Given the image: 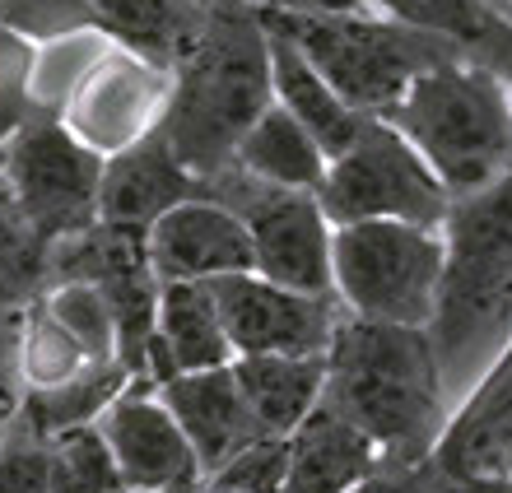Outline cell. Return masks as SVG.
Masks as SVG:
<instances>
[{
    "label": "cell",
    "mask_w": 512,
    "mask_h": 493,
    "mask_svg": "<svg viewBox=\"0 0 512 493\" xmlns=\"http://www.w3.org/2000/svg\"><path fill=\"white\" fill-rule=\"evenodd\" d=\"M443 359L429 326L345 317L326 349V400L382 447V461H429L443 442Z\"/></svg>",
    "instance_id": "6da1fadb"
},
{
    "label": "cell",
    "mask_w": 512,
    "mask_h": 493,
    "mask_svg": "<svg viewBox=\"0 0 512 493\" xmlns=\"http://www.w3.org/2000/svg\"><path fill=\"white\" fill-rule=\"evenodd\" d=\"M275 103L270 28L252 0H210L205 28L173 70L159 126L196 177H215L238 159L243 135Z\"/></svg>",
    "instance_id": "7a4b0ae2"
},
{
    "label": "cell",
    "mask_w": 512,
    "mask_h": 493,
    "mask_svg": "<svg viewBox=\"0 0 512 493\" xmlns=\"http://www.w3.org/2000/svg\"><path fill=\"white\" fill-rule=\"evenodd\" d=\"M443 242L447 266L429 331L452 377L512 335V173L452 200Z\"/></svg>",
    "instance_id": "3957f363"
},
{
    "label": "cell",
    "mask_w": 512,
    "mask_h": 493,
    "mask_svg": "<svg viewBox=\"0 0 512 493\" xmlns=\"http://www.w3.org/2000/svg\"><path fill=\"white\" fill-rule=\"evenodd\" d=\"M387 121L410 135L452 200L512 173V89L471 56L424 70Z\"/></svg>",
    "instance_id": "277c9868"
},
{
    "label": "cell",
    "mask_w": 512,
    "mask_h": 493,
    "mask_svg": "<svg viewBox=\"0 0 512 493\" xmlns=\"http://www.w3.org/2000/svg\"><path fill=\"white\" fill-rule=\"evenodd\" d=\"M270 28H280L308 52V61L340 89V98L364 117H387L405 89L424 70L466 56L447 33L405 24L396 14L368 5L336 10H261Z\"/></svg>",
    "instance_id": "5b68a950"
},
{
    "label": "cell",
    "mask_w": 512,
    "mask_h": 493,
    "mask_svg": "<svg viewBox=\"0 0 512 493\" xmlns=\"http://www.w3.org/2000/svg\"><path fill=\"white\" fill-rule=\"evenodd\" d=\"M443 266V228L405 219H359L336 228V294L354 317L429 326Z\"/></svg>",
    "instance_id": "8992f818"
},
{
    "label": "cell",
    "mask_w": 512,
    "mask_h": 493,
    "mask_svg": "<svg viewBox=\"0 0 512 493\" xmlns=\"http://www.w3.org/2000/svg\"><path fill=\"white\" fill-rule=\"evenodd\" d=\"M317 196L336 228L359 219H405V224L443 228L452 210V191L443 187V177L387 117L364 121L354 145L331 159V173Z\"/></svg>",
    "instance_id": "52a82bcc"
},
{
    "label": "cell",
    "mask_w": 512,
    "mask_h": 493,
    "mask_svg": "<svg viewBox=\"0 0 512 493\" xmlns=\"http://www.w3.org/2000/svg\"><path fill=\"white\" fill-rule=\"evenodd\" d=\"M210 196L238 210L252 228L256 270L303 294H336V224L326 219L322 196L298 187H275L247 173L243 163L219 168Z\"/></svg>",
    "instance_id": "ba28073f"
},
{
    "label": "cell",
    "mask_w": 512,
    "mask_h": 493,
    "mask_svg": "<svg viewBox=\"0 0 512 493\" xmlns=\"http://www.w3.org/2000/svg\"><path fill=\"white\" fill-rule=\"evenodd\" d=\"M108 154L66 126L61 112H38L24 131L5 145V182L14 205L47 233L70 238L98 224V191H103Z\"/></svg>",
    "instance_id": "9c48e42d"
},
{
    "label": "cell",
    "mask_w": 512,
    "mask_h": 493,
    "mask_svg": "<svg viewBox=\"0 0 512 493\" xmlns=\"http://www.w3.org/2000/svg\"><path fill=\"white\" fill-rule=\"evenodd\" d=\"M229 326L233 354H326L345 317L340 294H303L261 270H233L210 280Z\"/></svg>",
    "instance_id": "30bf717a"
},
{
    "label": "cell",
    "mask_w": 512,
    "mask_h": 493,
    "mask_svg": "<svg viewBox=\"0 0 512 493\" xmlns=\"http://www.w3.org/2000/svg\"><path fill=\"white\" fill-rule=\"evenodd\" d=\"M168 94H173V70L117 47L84 75L61 117L80 140H89L103 154H117L159 126Z\"/></svg>",
    "instance_id": "8fae6325"
},
{
    "label": "cell",
    "mask_w": 512,
    "mask_h": 493,
    "mask_svg": "<svg viewBox=\"0 0 512 493\" xmlns=\"http://www.w3.org/2000/svg\"><path fill=\"white\" fill-rule=\"evenodd\" d=\"M98 424L135 493H201L210 484L187 428L177 424V414L159 396H145V387L117 396Z\"/></svg>",
    "instance_id": "7c38bea8"
},
{
    "label": "cell",
    "mask_w": 512,
    "mask_h": 493,
    "mask_svg": "<svg viewBox=\"0 0 512 493\" xmlns=\"http://www.w3.org/2000/svg\"><path fill=\"white\" fill-rule=\"evenodd\" d=\"M149 261L159 280H219L233 270H256L252 228L215 196L182 200L149 228Z\"/></svg>",
    "instance_id": "4fadbf2b"
},
{
    "label": "cell",
    "mask_w": 512,
    "mask_h": 493,
    "mask_svg": "<svg viewBox=\"0 0 512 493\" xmlns=\"http://www.w3.org/2000/svg\"><path fill=\"white\" fill-rule=\"evenodd\" d=\"M210 196V182L196 177L187 163L177 159L173 140L163 126L145 131L126 149L108 154L103 168V191H98V219L131 228H154L163 214L182 200Z\"/></svg>",
    "instance_id": "5bb4252c"
},
{
    "label": "cell",
    "mask_w": 512,
    "mask_h": 493,
    "mask_svg": "<svg viewBox=\"0 0 512 493\" xmlns=\"http://www.w3.org/2000/svg\"><path fill=\"white\" fill-rule=\"evenodd\" d=\"M159 400L177 414V424L187 428V438H191V447L201 452L210 480H215L243 447H252L256 438H270L266 428H261V419H256L238 373H233V363L168 377L159 387Z\"/></svg>",
    "instance_id": "9a60e30c"
},
{
    "label": "cell",
    "mask_w": 512,
    "mask_h": 493,
    "mask_svg": "<svg viewBox=\"0 0 512 493\" xmlns=\"http://www.w3.org/2000/svg\"><path fill=\"white\" fill-rule=\"evenodd\" d=\"M433 461L447 475H508L512 470V335L494 354L480 387L447 419Z\"/></svg>",
    "instance_id": "2e32d148"
},
{
    "label": "cell",
    "mask_w": 512,
    "mask_h": 493,
    "mask_svg": "<svg viewBox=\"0 0 512 493\" xmlns=\"http://www.w3.org/2000/svg\"><path fill=\"white\" fill-rule=\"evenodd\" d=\"M382 466V447L322 396V405L289 433L284 493H350Z\"/></svg>",
    "instance_id": "e0dca14e"
},
{
    "label": "cell",
    "mask_w": 512,
    "mask_h": 493,
    "mask_svg": "<svg viewBox=\"0 0 512 493\" xmlns=\"http://www.w3.org/2000/svg\"><path fill=\"white\" fill-rule=\"evenodd\" d=\"M270 66H275V103L289 107V112L317 135V145H322L331 159H340V154L354 145V135L364 131L368 117L340 98L336 84L326 80L322 70L308 61V52H303L289 33H280V28H270Z\"/></svg>",
    "instance_id": "ac0fdd59"
},
{
    "label": "cell",
    "mask_w": 512,
    "mask_h": 493,
    "mask_svg": "<svg viewBox=\"0 0 512 493\" xmlns=\"http://www.w3.org/2000/svg\"><path fill=\"white\" fill-rule=\"evenodd\" d=\"M94 10L103 38L163 70H177L201 38L210 5L201 0H94Z\"/></svg>",
    "instance_id": "d6986e66"
},
{
    "label": "cell",
    "mask_w": 512,
    "mask_h": 493,
    "mask_svg": "<svg viewBox=\"0 0 512 493\" xmlns=\"http://www.w3.org/2000/svg\"><path fill=\"white\" fill-rule=\"evenodd\" d=\"M233 373L270 438H289L326 396V354H238Z\"/></svg>",
    "instance_id": "ffe728a7"
},
{
    "label": "cell",
    "mask_w": 512,
    "mask_h": 493,
    "mask_svg": "<svg viewBox=\"0 0 512 493\" xmlns=\"http://www.w3.org/2000/svg\"><path fill=\"white\" fill-rule=\"evenodd\" d=\"M159 335L173 354L177 373H201L233 363V340L219 312L210 280H168L159 294Z\"/></svg>",
    "instance_id": "44dd1931"
},
{
    "label": "cell",
    "mask_w": 512,
    "mask_h": 493,
    "mask_svg": "<svg viewBox=\"0 0 512 493\" xmlns=\"http://www.w3.org/2000/svg\"><path fill=\"white\" fill-rule=\"evenodd\" d=\"M233 163H243L247 173L266 177L275 187H298V191H322L326 173H331V154L317 145V135L284 103H270L261 112V121L243 135Z\"/></svg>",
    "instance_id": "7402d4cb"
},
{
    "label": "cell",
    "mask_w": 512,
    "mask_h": 493,
    "mask_svg": "<svg viewBox=\"0 0 512 493\" xmlns=\"http://www.w3.org/2000/svg\"><path fill=\"white\" fill-rule=\"evenodd\" d=\"M135 382V373L122 359H103L89 363L84 373L66 377V382H52V387H28L24 391V410H19V424L33 428L38 438H56L75 424H98L108 405L117 396H126Z\"/></svg>",
    "instance_id": "603a6c76"
},
{
    "label": "cell",
    "mask_w": 512,
    "mask_h": 493,
    "mask_svg": "<svg viewBox=\"0 0 512 493\" xmlns=\"http://www.w3.org/2000/svg\"><path fill=\"white\" fill-rule=\"evenodd\" d=\"M52 442V484L56 493H135L112 452L103 424H75Z\"/></svg>",
    "instance_id": "cb8c5ba5"
},
{
    "label": "cell",
    "mask_w": 512,
    "mask_h": 493,
    "mask_svg": "<svg viewBox=\"0 0 512 493\" xmlns=\"http://www.w3.org/2000/svg\"><path fill=\"white\" fill-rule=\"evenodd\" d=\"M89 354L75 335L61 326L52 307H47V294H38L24 307V377L28 387H52V382H66V377L84 373L89 368Z\"/></svg>",
    "instance_id": "d4e9b609"
},
{
    "label": "cell",
    "mask_w": 512,
    "mask_h": 493,
    "mask_svg": "<svg viewBox=\"0 0 512 493\" xmlns=\"http://www.w3.org/2000/svg\"><path fill=\"white\" fill-rule=\"evenodd\" d=\"M47 307H52L61 326L84 345V354L94 363L117 359V317H112L108 294L89 280H66L47 289Z\"/></svg>",
    "instance_id": "484cf974"
},
{
    "label": "cell",
    "mask_w": 512,
    "mask_h": 493,
    "mask_svg": "<svg viewBox=\"0 0 512 493\" xmlns=\"http://www.w3.org/2000/svg\"><path fill=\"white\" fill-rule=\"evenodd\" d=\"M33 70H38V42L0 24V145H10L42 112L33 103Z\"/></svg>",
    "instance_id": "4316f807"
},
{
    "label": "cell",
    "mask_w": 512,
    "mask_h": 493,
    "mask_svg": "<svg viewBox=\"0 0 512 493\" xmlns=\"http://www.w3.org/2000/svg\"><path fill=\"white\" fill-rule=\"evenodd\" d=\"M0 24L33 42H52L66 33H98L94 0H0Z\"/></svg>",
    "instance_id": "83f0119b"
},
{
    "label": "cell",
    "mask_w": 512,
    "mask_h": 493,
    "mask_svg": "<svg viewBox=\"0 0 512 493\" xmlns=\"http://www.w3.org/2000/svg\"><path fill=\"white\" fill-rule=\"evenodd\" d=\"M0 493H56L52 442L24 424H14L10 438L0 442Z\"/></svg>",
    "instance_id": "f1b7e54d"
},
{
    "label": "cell",
    "mask_w": 512,
    "mask_h": 493,
    "mask_svg": "<svg viewBox=\"0 0 512 493\" xmlns=\"http://www.w3.org/2000/svg\"><path fill=\"white\" fill-rule=\"evenodd\" d=\"M210 484L238 493H284V484H289V438H256Z\"/></svg>",
    "instance_id": "f546056e"
},
{
    "label": "cell",
    "mask_w": 512,
    "mask_h": 493,
    "mask_svg": "<svg viewBox=\"0 0 512 493\" xmlns=\"http://www.w3.org/2000/svg\"><path fill=\"white\" fill-rule=\"evenodd\" d=\"M24 391V307H19V312H0V442L19 424Z\"/></svg>",
    "instance_id": "4dcf8cb0"
},
{
    "label": "cell",
    "mask_w": 512,
    "mask_h": 493,
    "mask_svg": "<svg viewBox=\"0 0 512 493\" xmlns=\"http://www.w3.org/2000/svg\"><path fill=\"white\" fill-rule=\"evenodd\" d=\"M350 493H447V470L438 461H382Z\"/></svg>",
    "instance_id": "1f68e13d"
},
{
    "label": "cell",
    "mask_w": 512,
    "mask_h": 493,
    "mask_svg": "<svg viewBox=\"0 0 512 493\" xmlns=\"http://www.w3.org/2000/svg\"><path fill=\"white\" fill-rule=\"evenodd\" d=\"M471 61H480V66H489L494 75H503L512 89V19H503V24L489 33V42L471 56Z\"/></svg>",
    "instance_id": "d6a6232c"
},
{
    "label": "cell",
    "mask_w": 512,
    "mask_h": 493,
    "mask_svg": "<svg viewBox=\"0 0 512 493\" xmlns=\"http://www.w3.org/2000/svg\"><path fill=\"white\" fill-rule=\"evenodd\" d=\"M447 493H512L508 475H447Z\"/></svg>",
    "instance_id": "836d02e7"
},
{
    "label": "cell",
    "mask_w": 512,
    "mask_h": 493,
    "mask_svg": "<svg viewBox=\"0 0 512 493\" xmlns=\"http://www.w3.org/2000/svg\"><path fill=\"white\" fill-rule=\"evenodd\" d=\"M261 10H336L331 0H252Z\"/></svg>",
    "instance_id": "e575fe53"
},
{
    "label": "cell",
    "mask_w": 512,
    "mask_h": 493,
    "mask_svg": "<svg viewBox=\"0 0 512 493\" xmlns=\"http://www.w3.org/2000/svg\"><path fill=\"white\" fill-rule=\"evenodd\" d=\"M331 5H368L373 10V0H331Z\"/></svg>",
    "instance_id": "d590c367"
},
{
    "label": "cell",
    "mask_w": 512,
    "mask_h": 493,
    "mask_svg": "<svg viewBox=\"0 0 512 493\" xmlns=\"http://www.w3.org/2000/svg\"><path fill=\"white\" fill-rule=\"evenodd\" d=\"M201 493H238V489H219V484H205Z\"/></svg>",
    "instance_id": "8d00e7d4"
},
{
    "label": "cell",
    "mask_w": 512,
    "mask_h": 493,
    "mask_svg": "<svg viewBox=\"0 0 512 493\" xmlns=\"http://www.w3.org/2000/svg\"><path fill=\"white\" fill-rule=\"evenodd\" d=\"M499 10H503V14H508V19H512V0H499Z\"/></svg>",
    "instance_id": "74e56055"
},
{
    "label": "cell",
    "mask_w": 512,
    "mask_h": 493,
    "mask_svg": "<svg viewBox=\"0 0 512 493\" xmlns=\"http://www.w3.org/2000/svg\"><path fill=\"white\" fill-rule=\"evenodd\" d=\"M373 10H378V0H373Z\"/></svg>",
    "instance_id": "f35d334b"
},
{
    "label": "cell",
    "mask_w": 512,
    "mask_h": 493,
    "mask_svg": "<svg viewBox=\"0 0 512 493\" xmlns=\"http://www.w3.org/2000/svg\"><path fill=\"white\" fill-rule=\"evenodd\" d=\"M201 5H210V0H201Z\"/></svg>",
    "instance_id": "ab89813d"
}]
</instances>
